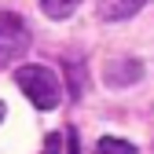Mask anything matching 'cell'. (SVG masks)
Here are the masks:
<instances>
[{
	"mask_svg": "<svg viewBox=\"0 0 154 154\" xmlns=\"http://www.w3.org/2000/svg\"><path fill=\"white\" fill-rule=\"evenodd\" d=\"M44 154H59V136H48V143H44Z\"/></svg>",
	"mask_w": 154,
	"mask_h": 154,
	"instance_id": "7",
	"label": "cell"
},
{
	"mask_svg": "<svg viewBox=\"0 0 154 154\" xmlns=\"http://www.w3.org/2000/svg\"><path fill=\"white\" fill-rule=\"evenodd\" d=\"M4 114H8V110H4V103H0V121H4Z\"/></svg>",
	"mask_w": 154,
	"mask_h": 154,
	"instance_id": "9",
	"label": "cell"
},
{
	"mask_svg": "<svg viewBox=\"0 0 154 154\" xmlns=\"http://www.w3.org/2000/svg\"><path fill=\"white\" fill-rule=\"evenodd\" d=\"M66 154H77V136L73 132H66Z\"/></svg>",
	"mask_w": 154,
	"mask_h": 154,
	"instance_id": "8",
	"label": "cell"
},
{
	"mask_svg": "<svg viewBox=\"0 0 154 154\" xmlns=\"http://www.w3.org/2000/svg\"><path fill=\"white\" fill-rule=\"evenodd\" d=\"M77 4H81V0H41V11L48 18H70L77 11Z\"/></svg>",
	"mask_w": 154,
	"mask_h": 154,
	"instance_id": "6",
	"label": "cell"
},
{
	"mask_svg": "<svg viewBox=\"0 0 154 154\" xmlns=\"http://www.w3.org/2000/svg\"><path fill=\"white\" fill-rule=\"evenodd\" d=\"M29 51V26L15 11H0V66L18 63Z\"/></svg>",
	"mask_w": 154,
	"mask_h": 154,
	"instance_id": "2",
	"label": "cell"
},
{
	"mask_svg": "<svg viewBox=\"0 0 154 154\" xmlns=\"http://www.w3.org/2000/svg\"><path fill=\"white\" fill-rule=\"evenodd\" d=\"M147 0H99V18L103 22H121V18H132Z\"/></svg>",
	"mask_w": 154,
	"mask_h": 154,
	"instance_id": "4",
	"label": "cell"
},
{
	"mask_svg": "<svg viewBox=\"0 0 154 154\" xmlns=\"http://www.w3.org/2000/svg\"><path fill=\"white\" fill-rule=\"evenodd\" d=\"M95 154H140V150H136V143H128V140L103 136L99 143H95Z\"/></svg>",
	"mask_w": 154,
	"mask_h": 154,
	"instance_id": "5",
	"label": "cell"
},
{
	"mask_svg": "<svg viewBox=\"0 0 154 154\" xmlns=\"http://www.w3.org/2000/svg\"><path fill=\"white\" fill-rule=\"evenodd\" d=\"M143 77V63L140 59H110L106 66H103V81L110 85V88H128V85H136Z\"/></svg>",
	"mask_w": 154,
	"mask_h": 154,
	"instance_id": "3",
	"label": "cell"
},
{
	"mask_svg": "<svg viewBox=\"0 0 154 154\" xmlns=\"http://www.w3.org/2000/svg\"><path fill=\"white\" fill-rule=\"evenodd\" d=\"M15 85L22 88V95L37 106V110H55L63 99V81L55 77V70L41 66V63H26L15 70Z\"/></svg>",
	"mask_w": 154,
	"mask_h": 154,
	"instance_id": "1",
	"label": "cell"
}]
</instances>
